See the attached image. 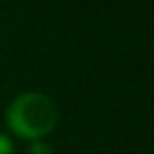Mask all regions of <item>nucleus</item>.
<instances>
[{
  "label": "nucleus",
  "instance_id": "nucleus-1",
  "mask_svg": "<svg viewBox=\"0 0 154 154\" xmlns=\"http://www.w3.org/2000/svg\"><path fill=\"white\" fill-rule=\"evenodd\" d=\"M59 120L55 101L38 91H26L17 95L7 108V125L21 139H45Z\"/></svg>",
  "mask_w": 154,
  "mask_h": 154
},
{
  "label": "nucleus",
  "instance_id": "nucleus-2",
  "mask_svg": "<svg viewBox=\"0 0 154 154\" xmlns=\"http://www.w3.org/2000/svg\"><path fill=\"white\" fill-rule=\"evenodd\" d=\"M28 154H53V148L45 139H36L28 146Z\"/></svg>",
  "mask_w": 154,
  "mask_h": 154
},
{
  "label": "nucleus",
  "instance_id": "nucleus-3",
  "mask_svg": "<svg viewBox=\"0 0 154 154\" xmlns=\"http://www.w3.org/2000/svg\"><path fill=\"white\" fill-rule=\"evenodd\" d=\"M0 154H13V141L5 133H0Z\"/></svg>",
  "mask_w": 154,
  "mask_h": 154
}]
</instances>
